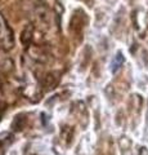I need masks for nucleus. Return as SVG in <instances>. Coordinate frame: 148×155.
I'll list each match as a JSON object with an SVG mask.
<instances>
[{
  "label": "nucleus",
  "instance_id": "1",
  "mask_svg": "<svg viewBox=\"0 0 148 155\" xmlns=\"http://www.w3.org/2000/svg\"><path fill=\"white\" fill-rule=\"evenodd\" d=\"M122 62H124V56L121 54V53H117V56L115 57V60H113V62H112V71L116 72V71L121 67Z\"/></svg>",
  "mask_w": 148,
  "mask_h": 155
}]
</instances>
